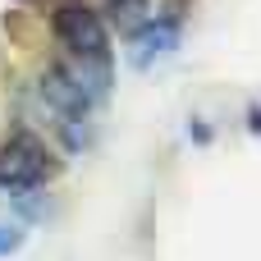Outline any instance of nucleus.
<instances>
[{"label":"nucleus","instance_id":"7","mask_svg":"<svg viewBox=\"0 0 261 261\" xmlns=\"http://www.w3.org/2000/svg\"><path fill=\"white\" fill-rule=\"evenodd\" d=\"M252 133H261V110H252Z\"/></svg>","mask_w":261,"mask_h":261},{"label":"nucleus","instance_id":"6","mask_svg":"<svg viewBox=\"0 0 261 261\" xmlns=\"http://www.w3.org/2000/svg\"><path fill=\"white\" fill-rule=\"evenodd\" d=\"M18 248H23V229H14V225H0V257L18 252Z\"/></svg>","mask_w":261,"mask_h":261},{"label":"nucleus","instance_id":"2","mask_svg":"<svg viewBox=\"0 0 261 261\" xmlns=\"http://www.w3.org/2000/svg\"><path fill=\"white\" fill-rule=\"evenodd\" d=\"M55 37L69 46L73 60H110V23L87 5H60L55 9Z\"/></svg>","mask_w":261,"mask_h":261},{"label":"nucleus","instance_id":"3","mask_svg":"<svg viewBox=\"0 0 261 261\" xmlns=\"http://www.w3.org/2000/svg\"><path fill=\"white\" fill-rule=\"evenodd\" d=\"M41 101H46L60 119H87V110L96 106V96H92L64 64H55V69L41 73Z\"/></svg>","mask_w":261,"mask_h":261},{"label":"nucleus","instance_id":"1","mask_svg":"<svg viewBox=\"0 0 261 261\" xmlns=\"http://www.w3.org/2000/svg\"><path fill=\"white\" fill-rule=\"evenodd\" d=\"M50 179V151L37 133L18 128L0 147V188L5 193H32Z\"/></svg>","mask_w":261,"mask_h":261},{"label":"nucleus","instance_id":"5","mask_svg":"<svg viewBox=\"0 0 261 261\" xmlns=\"http://www.w3.org/2000/svg\"><path fill=\"white\" fill-rule=\"evenodd\" d=\"M106 14H110V23H115V28L133 32V28H142V23L151 18V0H110V5H106Z\"/></svg>","mask_w":261,"mask_h":261},{"label":"nucleus","instance_id":"4","mask_svg":"<svg viewBox=\"0 0 261 261\" xmlns=\"http://www.w3.org/2000/svg\"><path fill=\"white\" fill-rule=\"evenodd\" d=\"M133 37V64H151V60H165L174 46H179V18H147L142 28L128 32Z\"/></svg>","mask_w":261,"mask_h":261}]
</instances>
